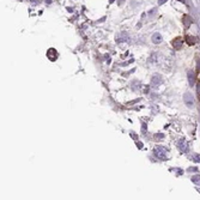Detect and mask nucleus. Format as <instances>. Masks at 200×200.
I'll list each match as a JSON object with an SVG mask.
<instances>
[{"label": "nucleus", "mask_w": 200, "mask_h": 200, "mask_svg": "<svg viewBox=\"0 0 200 200\" xmlns=\"http://www.w3.org/2000/svg\"><path fill=\"white\" fill-rule=\"evenodd\" d=\"M153 153L161 161H167L168 159V155H167L168 151H167V149L163 147V146H156L155 150H153Z\"/></svg>", "instance_id": "obj_1"}, {"label": "nucleus", "mask_w": 200, "mask_h": 200, "mask_svg": "<svg viewBox=\"0 0 200 200\" xmlns=\"http://www.w3.org/2000/svg\"><path fill=\"white\" fill-rule=\"evenodd\" d=\"M58 52H56V49L54 48H49L47 50V58H48L50 61H55V60L58 59Z\"/></svg>", "instance_id": "obj_2"}, {"label": "nucleus", "mask_w": 200, "mask_h": 200, "mask_svg": "<svg viewBox=\"0 0 200 200\" xmlns=\"http://www.w3.org/2000/svg\"><path fill=\"white\" fill-rule=\"evenodd\" d=\"M178 149H180V151L181 152H187L188 151V143H187V140L186 139H181V140L178 141Z\"/></svg>", "instance_id": "obj_3"}, {"label": "nucleus", "mask_w": 200, "mask_h": 200, "mask_svg": "<svg viewBox=\"0 0 200 200\" xmlns=\"http://www.w3.org/2000/svg\"><path fill=\"white\" fill-rule=\"evenodd\" d=\"M182 44H183V41H182L181 37H176L175 40H173V47L175 49H181Z\"/></svg>", "instance_id": "obj_4"}, {"label": "nucleus", "mask_w": 200, "mask_h": 200, "mask_svg": "<svg viewBox=\"0 0 200 200\" xmlns=\"http://www.w3.org/2000/svg\"><path fill=\"white\" fill-rule=\"evenodd\" d=\"M115 40H116V42H118V43L127 42V41H128V35H127V34H125V33H122V34H120V35H118Z\"/></svg>", "instance_id": "obj_5"}, {"label": "nucleus", "mask_w": 200, "mask_h": 200, "mask_svg": "<svg viewBox=\"0 0 200 200\" xmlns=\"http://www.w3.org/2000/svg\"><path fill=\"white\" fill-rule=\"evenodd\" d=\"M187 77H188V81H189V86H194L195 84V73L193 71H189L187 73Z\"/></svg>", "instance_id": "obj_6"}, {"label": "nucleus", "mask_w": 200, "mask_h": 200, "mask_svg": "<svg viewBox=\"0 0 200 200\" xmlns=\"http://www.w3.org/2000/svg\"><path fill=\"white\" fill-rule=\"evenodd\" d=\"M184 40H186V43L188 46H194L196 43V37L194 36H190V35H186L184 36Z\"/></svg>", "instance_id": "obj_7"}, {"label": "nucleus", "mask_w": 200, "mask_h": 200, "mask_svg": "<svg viewBox=\"0 0 200 200\" xmlns=\"http://www.w3.org/2000/svg\"><path fill=\"white\" fill-rule=\"evenodd\" d=\"M152 42L156 43V44L161 43V42H162V36H161L159 34H153V36H152Z\"/></svg>", "instance_id": "obj_8"}, {"label": "nucleus", "mask_w": 200, "mask_h": 200, "mask_svg": "<svg viewBox=\"0 0 200 200\" xmlns=\"http://www.w3.org/2000/svg\"><path fill=\"white\" fill-rule=\"evenodd\" d=\"M192 18L188 16V15H184V17H183V24H184V27L186 28H188L190 24H192Z\"/></svg>", "instance_id": "obj_9"}, {"label": "nucleus", "mask_w": 200, "mask_h": 200, "mask_svg": "<svg viewBox=\"0 0 200 200\" xmlns=\"http://www.w3.org/2000/svg\"><path fill=\"white\" fill-rule=\"evenodd\" d=\"M196 97L200 101V80L196 81Z\"/></svg>", "instance_id": "obj_10"}, {"label": "nucleus", "mask_w": 200, "mask_h": 200, "mask_svg": "<svg viewBox=\"0 0 200 200\" xmlns=\"http://www.w3.org/2000/svg\"><path fill=\"white\" fill-rule=\"evenodd\" d=\"M192 182H194V183L199 184V183H200V175H196V176H193V177H192Z\"/></svg>", "instance_id": "obj_11"}, {"label": "nucleus", "mask_w": 200, "mask_h": 200, "mask_svg": "<svg viewBox=\"0 0 200 200\" xmlns=\"http://www.w3.org/2000/svg\"><path fill=\"white\" fill-rule=\"evenodd\" d=\"M192 158H193L192 161H194V162L200 163V155H193V157H192Z\"/></svg>", "instance_id": "obj_12"}, {"label": "nucleus", "mask_w": 200, "mask_h": 200, "mask_svg": "<svg viewBox=\"0 0 200 200\" xmlns=\"http://www.w3.org/2000/svg\"><path fill=\"white\" fill-rule=\"evenodd\" d=\"M168 0H158V5H163V4H165Z\"/></svg>", "instance_id": "obj_13"}, {"label": "nucleus", "mask_w": 200, "mask_h": 200, "mask_svg": "<svg viewBox=\"0 0 200 200\" xmlns=\"http://www.w3.org/2000/svg\"><path fill=\"white\" fill-rule=\"evenodd\" d=\"M137 144H138V147H139V149H141V147H143V144H141V143L137 141Z\"/></svg>", "instance_id": "obj_14"}, {"label": "nucleus", "mask_w": 200, "mask_h": 200, "mask_svg": "<svg viewBox=\"0 0 200 200\" xmlns=\"http://www.w3.org/2000/svg\"><path fill=\"white\" fill-rule=\"evenodd\" d=\"M109 3H110V4H112V3H114V0H109Z\"/></svg>", "instance_id": "obj_15"}, {"label": "nucleus", "mask_w": 200, "mask_h": 200, "mask_svg": "<svg viewBox=\"0 0 200 200\" xmlns=\"http://www.w3.org/2000/svg\"><path fill=\"white\" fill-rule=\"evenodd\" d=\"M178 1H182V3H184V0H178Z\"/></svg>", "instance_id": "obj_16"}, {"label": "nucleus", "mask_w": 200, "mask_h": 200, "mask_svg": "<svg viewBox=\"0 0 200 200\" xmlns=\"http://www.w3.org/2000/svg\"><path fill=\"white\" fill-rule=\"evenodd\" d=\"M199 70H200V61H199Z\"/></svg>", "instance_id": "obj_17"}]
</instances>
